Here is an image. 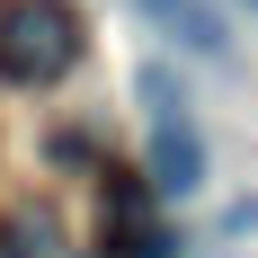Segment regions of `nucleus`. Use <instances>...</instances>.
Masks as SVG:
<instances>
[{
	"label": "nucleus",
	"instance_id": "20e7f679",
	"mask_svg": "<svg viewBox=\"0 0 258 258\" xmlns=\"http://www.w3.org/2000/svg\"><path fill=\"white\" fill-rule=\"evenodd\" d=\"M134 9H143V18H169V9H187V0H134Z\"/></svg>",
	"mask_w": 258,
	"mask_h": 258
},
{
	"label": "nucleus",
	"instance_id": "7ed1b4c3",
	"mask_svg": "<svg viewBox=\"0 0 258 258\" xmlns=\"http://www.w3.org/2000/svg\"><path fill=\"white\" fill-rule=\"evenodd\" d=\"M169 27H178L187 53H223V18H214V9H196V0H187V9H169Z\"/></svg>",
	"mask_w": 258,
	"mask_h": 258
},
{
	"label": "nucleus",
	"instance_id": "f257e3e1",
	"mask_svg": "<svg viewBox=\"0 0 258 258\" xmlns=\"http://www.w3.org/2000/svg\"><path fill=\"white\" fill-rule=\"evenodd\" d=\"M72 62H80L72 0H9L0 9V80L9 89H53Z\"/></svg>",
	"mask_w": 258,
	"mask_h": 258
},
{
	"label": "nucleus",
	"instance_id": "423d86ee",
	"mask_svg": "<svg viewBox=\"0 0 258 258\" xmlns=\"http://www.w3.org/2000/svg\"><path fill=\"white\" fill-rule=\"evenodd\" d=\"M249 9H258V0H249Z\"/></svg>",
	"mask_w": 258,
	"mask_h": 258
},
{
	"label": "nucleus",
	"instance_id": "39448f33",
	"mask_svg": "<svg viewBox=\"0 0 258 258\" xmlns=\"http://www.w3.org/2000/svg\"><path fill=\"white\" fill-rule=\"evenodd\" d=\"M89 258H107V249H89Z\"/></svg>",
	"mask_w": 258,
	"mask_h": 258
},
{
	"label": "nucleus",
	"instance_id": "f03ea898",
	"mask_svg": "<svg viewBox=\"0 0 258 258\" xmlns=\"http://www.w3.org/2000/svg\"><path fill=\"white\" fill-rule=\"evenodd\" d=\"M143 187H152V196H196V187H205V143H196V125H187V116H152Z\"/></svg>",
	"mask_w": 258,
	"mask_h": 258
}]
</instances>
